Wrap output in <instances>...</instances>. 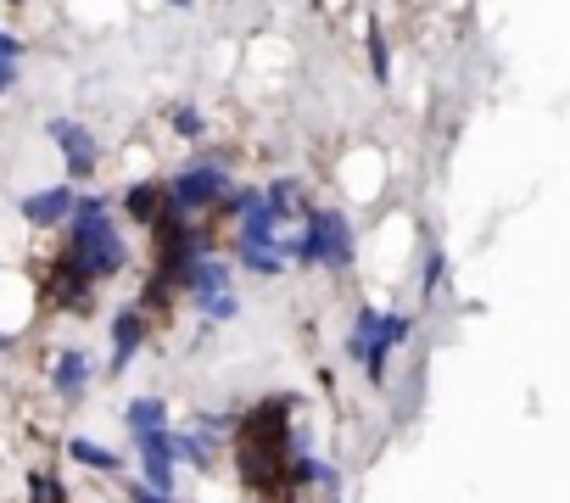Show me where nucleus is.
<instances>
[{"label":"nucleus","instance_id":"nucleus-13","mask_svg":"<svg viewBox=\"0 0 570 503\" xmlns=\"http://www.w3.org/2000/svg\"><path fill=\"white\" fill-rule=\"evenodd\" d=\"M375 308H358V319H353V336H347V358H358L364 364V353H370V336H375Z\"/></svg>","mask_w":570,"mask_h":503},{"label":"nucleus","instance_id":"nucleus-20","mask_svg":"<svg viewBox=\"0 0 570 503\" xmlns=\"http://www.w3.org/2000/svg\"><path fill=\"white\" fill-rule=\"evenodd\" d=\"M18 85V62H0V96H7Z\"/></svg>","mask_w":570,"mask_h":503},{"label":"nucleus","instance_id":"nucleus-10","mask_svg":"<svg viewBox=\"0 0 570 503\" xmlns=\"http://www.w3.org/2000/svg\"><path fill=\"white\" fill-rule=\"evenodd\" d=\"M124 213H129L135 224H157V218H163V179L129 185V190H124Z\"/></svg>","mask_w":570,"mask_h":503},{"label":"nucleus","instance_id":"nucleus-17","mask_svg":"<svg viewBox=\"0 0 570 503\" xmlns=\"http://www.w3.org/2000/svg\"><path fill=\"white\" fill-rule=\"evenodd\" d=\"M436 280H442V251L431 246V251H425V280H420V292H425V297H436Z\"/></svg>","mask_w":570,"mask_h":503},{"label":"nucleus","instance_id":"nucleus-19","mask_svg":"<svg viewBox=\"0 0 570 503\" xmlns=\"http://www.w3.org/2000/svg\"><path fill=\"white\" fill-rule=\"evenodd\" d=\"M18 57H23V46L12 34H0V62H18Z\"/></svg>","mask_w":570,"mask_h":503},{"label":"nucleus","instance_id":"nucleus-14","mask_svg":"<svg viewBox=\"0 0 570 503\" xmlns=\"http://www.w3.org/2000/svg\"><path fill=\"white\" fill-rule=\"evenodd\" d=\"M29 503H68V492H62V481L51 470H35L29 475Z\"/></svg>","mask_w":570,"mask_h":503},{"label":"nucleus","instance_id":"nucleus-2","mask_svg":"<svg viewBox=\"0 0 570 503\" xmlns=\"http://www.w3.org/2000/svg\"><path fill=\"white\" fill-rule=\"evenodd\" d=\"M68 218H73V235H68V246H62V269H73L79 280H112L124 264H129V246H124V235L112 229V218H107V201L101 196H73V207H68Z\"/></svg>","mask_w":570,"mask_h":503},{"label":"nucleus","instance_id":"nucleus-12","mask_svg":"<svg viewBox=\"0 0 570 503\" xmlns=\"http://www.w3.org/2000/svg\"><path fill=\"white\" fill-rule=\"evenodd\" d=\"M68 453H73V464H85V470H101V475H112L118 470V453H107L101 442H90V436H73L68 442Z\"/></svg>","mask_w":570,"mask_h":503},{"label":"nucleus","instance_id":"nucleus-18","mask_svg":"<svg viewBox=\"0 0 570 503\" xmlns=\"http://www.w3.org/2000/svg\"><path fill=\"white\" fill-rule=\"evenodd\" d=\"M370 62H375V79H392V68H386V40H381V29L370 34Z\"/></svg>","mask_w":570,"mask_h":503},{"label":"nucleus","instance_id":"nucleus-23","mask_svg":"<svg viewBox=\"0 0 570 503\" xmlns=\"http://www.w3.org/2000/svg\"><path fill=\"white\" fill-rule=\"evenodd\" d=\"M12 7H23V0H12Z\"/></svg>","mask_w":570,"mask_h":503},{"label":"nucleus","instance_id":"nucleus-9","mask_svg":"<svg viewBox=\"0 0 570 503\" xmlns=\"http://www.w3.org/2000/svg\"><path fill=\"white\" fill-rule=\"evenodd\" d=\"M51 386H57L62 403L85 397V386H90V358H85V353H62V358L51 364Z\"/></svg>","mask_w":570,"mask_h":503},{"label":"nucleus","instance_id":"nucleus-21","mask_svg":"<svg viewBox=\"0 0 570 503\" xmlns=\"http://www.w3.org/2000/svg\"><path fill=\"white\" fill-rule=\"evenodd\" d=\"M129 503H174V497H157V492H146V486H135V492H129Z\"/></svg>","mask_w":570,"mask_h":503},{"label":"nucleus","instance_id":"nucleus-22","mask_svg":"<svg viewBox=\"0 0 570 503\" xmlns=\"http://www.w3.org/2000/svg\"><path fill=\"white\" fill-rule=\"evenodd\" d=\"M168 7H196V0H168Z\"/></svg>","mask_w":570,"mask_h":503},{"label":"nucleus","instance_id":"nucleus-5","mask_svg":"<svg viewBox=\"0 0 570 503\" xmlns=\"http://www.w3.org/2000/svg\"><path fill=\"white\" fill-rule=\"evenodd\" d=\"M403 336H409V314H381L375 319V336H370V353H364V369H370L375 386L386 381V358H392V347H403Z\"/></svg>","mask_w":570,"mask_h":503},{"label":"nucleus","instance_id":"nucleus-3","mask_svg":"<svg viewBox=\"0 0 570 503\" xmlns=\"http://www.w3.org/2000/svg\"><path fill=\"white\" fill-rule=\"evenodd\" d=\"M229 190L235 185L224 174V157H196V168H179L174 179H163V213H174V218H207Z\"/></svg>","mask_w":570,"mask_h":503},{"label":"nucleus","instance_id":"nucleus-11","mask_svg":"<svg viewBox=\"0 0 570 503\" xmlns=\"http://www.w3.org/2000/svg\"><path fill=\"white\" fill-rule=\"evenodd\" d=\"M124 420H129L135 436H146V431H168V403H163V397H135V403L124 408Z\"/></svg>","mask_w":570,"mask_h":503},{"label":"nucleus","instance_id":"nucleus-7","mask_svg":"<svg viewBox=\"0 0 570 503\" xmlns=\"http://www.w3.org/2000/svg\"><path fill=\"white\" fill-rule=\"evenodd\" d=\"M46 292H51V303L62 308V314H90L96 308V286L90 280H79L73 269H51V280H46Z\"/></svg>","mask_w":570,"mask_h":503},{"label":"nucleus","instance_id":"nucleus-16","mask_svg":"<svg viewBox=\"0 0 570 503\" xmlns=\"http://www.w3.org/2000/svg\"><path fill=\"white\" fill-rule=\"evenodd\" d=\"M174 135H185V140H202V135H207V118H202L196 107H174Z\"/></svg>","mask_w":570,"mask_h":503},{"label":"nucleus","instance_id":"nucleus-1","mask_svg":"<svg viewBox=\"0 0 570 503\" xmlns=\"http://www.w3.org/2000/svg\"><path fill=\"white\" fill-rule=\"evenodd\" d=\"M292 414H297V397H268L235 420V464H240V481L252 492L285 486V436L297 425Z\"/></svg>","mask_w":570,"mask_h":503},{"label":"nucleus","instance_id":"nucleus-8","mask_svg":"<svg viewBox=\"0 0 570 503\" xmlns=\"http://www.w3.org/2000/svg\"><path fill=\"white\" fill-rule=\"evenodd\" d=\"M68 207H73V190H68V185H51V190H35V196H23V218H29L35 229H51V224H62V218H68Z\"/></svg>","mask_w":570,"mask_h":503},{"label":"nucleus","instance_id":"nucleus-6","mask_svg":"<svg viewBox=\"0 0 570 503\" xmlns=\"http://www.w3.org/2000/svg\"><path fill=\"white\" fill-rule=\"evenodd\" d=\"M146 331H151V319H146L140 308H124V314L112 319V375H124V369L135 364V353H140Z\"/></svg>","mask_w":570,"mask_h":503},{"label":"nucleus","instance_id":"nucleus-15","mask_svg":"<svg viewBox=\"0 0 570 503\" xmlns=\"http://www.w3.org/2000/svg\"><path fill=\"white\" fill-rule=\"evenodd\" d=\"M196 308H202V319H235L240 314V303H235V292H213V297H196Z\"/></svg>","mask_w":570,"mask_h":503},{"label":"nucleus","instance_id":"nucleus-4","mask_svg":"<svg viewBox=\"0 0 570 503\" xmlns=\"http://www.w3.org/2000/svg\"><path fill=\"white\" fill-rule=\"evenodd\" d=\"M51 140L62 146V157H68V174H96L101 168V146H96V135L85 129V124H73V118H51Z\"/></svg>","mask_w":570,"mask_h":503}]
</instances>
